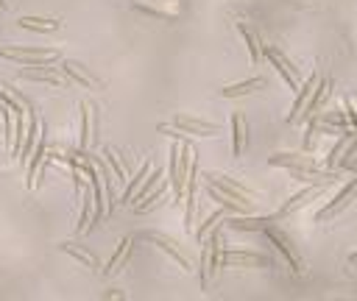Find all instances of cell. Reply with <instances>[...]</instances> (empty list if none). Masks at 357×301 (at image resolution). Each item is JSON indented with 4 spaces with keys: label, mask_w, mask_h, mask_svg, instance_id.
Masks as SVG:
<instances>
[{
    "label": "cell",
    "mask_w": 357,
    "mask_h": 301,
    "mask_svg": "<svg viewBox=\"0 0 357 301\" xmlns=\"http://www.w3.org/2000/svg\"><path fill=\"white\" fill-rule=\"evenodd\" d=\"M103 298H126L123 293H103Z\"/></svg>",
    "instance_id": "obj_33"
},
{
    "label": "cell",
    "mask_w": 357,
    "mask_h": 301,
    "mask_svg": "<svg viewBox=\"0 0 357 301\" xmlns=\"http://www.w3.org/2000/svg\"><path fill=\"white\" fill-rule=\"evenodd\" d=\"M268 162H271L273 167H287V170H318V167H324V164H318V159H315L312 153H307V150L273 153V156H268Z\"/></svg>",
    "instance_id": "obj_13"
},
{
    "label": "cell",
    "mask_w": 357,
    "mask_h": 301,
    "mask_svg": "<svg viewBox=\"0 0 357 301\" xmlns=\"http://www.w3.org/2000/svg\"><path fill=\"white\" fill-rule=\"evenodd\" d=\"M273 220H276V215H237V217H229L223 223L229 229H237V231H262Z\"/></svg>",
    "instance_id": "obj_19"
},
{
    "label": "cell",
    "mask_w": 357,
    "mask_h": 301,
    "mask_svg": "<svg viewBox=\"0 0 357 301\" xmlns=\"http://www.w3.org/2000/svg\"><path fill=\"white\" fill-rule=\"evenodd\" d=\"M340 173L343 170H290V178L301 181V184H315V187H329V184H337L340 181Z\"/></svg>",
    "instance_id": "obj_15"
},
{
    "label": "cell",
    "mask_w": 357,
    "mask_h": 301,
    "mask_svg": "<svg viewBox=\"0 0 357 301\" xmlns=\"http://www.w3.org/2000/svg\"><path fill=\"white\" fill-rule=\"evenodd\" d=\"M17 22H20V28H28V31H45V33L61 28V20H56V17H20Z\"/></svg>",
    "instance_id": "obj_26"
},
{
    "label": "cell",
    "mask_w": 357,
    "mask_h": 301,
    "mask_svg": "<svg viewBox=\"0 0 357 301\" xmlns=\"http://www.w3.org/2000/svg\"><path fill=\"white\" fill-rule=\"evenodd\" d=\"M245 145H248V125L243 120L240 111L231 114V153L234 156H243L245 153Z\"/></svg>",
    "instance_id": "obj_23"
},
{
    "label": "cell",
    "mask_w": 357,
    "mask_h": 301,
    "mask_svg": "<svg viewBox=\"0 0 357 301\" xmlns=\"http://www.w3.org/2000/svg\"><path fill=\"white\" fill-rule=\"evenodd\" d=\"M142 240H148V242H153L159 251H165V254H167V256H170V259H173V262L181 268V270H187V273H190V270H195L192 256H190V254H187L181 245H176V242H173L167 234H159V231H145V234H142Z\"/></svg>",
    "instance_id": "obj_8"
},
{
    "label": "cell",
    "mask_w": 357,
    "mask_h": 301,
    "mask_svg": "<svg viewBox=\"0 0 357 301\" xmlns=\"http://www.w3.org/2000/svg\"><path fill=\"white\" fill-rule=\"evenodd\" d=\"M340 170H346V173H357V156H351V159H346V162L340 164Z\"/></svg>",
    "instance_id": "obj_32"
},
{
    "label": "cell",
    "mask_w": 357,
    "mask_h": 301,
    "mask_svg": "<svg viewBox=\"0 0 357 301\" xmlns=\"http://www.w3.org/2000/svg\"><path fill=\"white\" fill-rule=\"evenodd\" d=\"M237 31H240V36H243V42H245V47H248L251 64H259V61H262V42H259L257 31H254L251 25H245V22H237Z\"/></svg>",
    "instance_id": "obj_24"
},
{
    "label": "cell",
    "mask_w": 357,
    "mask_h": 301,
    "mask_svg": "<svg viewBox=\"0 0 357 301\" xmlns=\"http://www.w3.org/2000/svg\"><path fill=\"white\" fill-rule=\"evenodd\" d=\"M204 184H212L215 190H220L223 195H229V198H234V201H240V203H257V195L251 192V190H245V187H240L231 176H220V173H204Z\"/></svg>",
    "instance_id": "obj_11"
},
{
    "label": "cell",
    "mask_w": 357,
    "mask_h": 301,
    "mask_svg": "<svg viewBox=\"0 0 357 301\" xmlns=\"http://www.w3.org/2000/svg\"><path fill=\"white\" fill-rule=\"evenodd\" d=\"M346 117H349V125L357 128V100L354 98H346Z\"/></svg>",
    "instance_id": "obj_31"
},
{
    "label": "cell",
    "mask_w": 357,
    "mask_h": 301,
    "mask_svg": "<svg viewBox=\"0 0 357 301\" xmlns=\"http://www.w3.org/2000/svg\"><path fill=\"white\" fill-rule=\"evenodd\" d=\"M354 198H357V178L346 181V184L337 190V195H335L332 201H326V203L318 209L315 220H318V223H324V220H332V217H337L343 209H349V206H351V201H354Z\"/></svg>",
    "instance_id": "obj_10"
},
{
    "label": "cell",
    "mask_w": 357,
    "mask_h": 301,
    "mask_svg": "<svg viewBox=\"0 0 357 301\" xmlns=\"http://www.w3.org/2000/svg\"><path fill=\"white\" fill-rule=\"evenodd\" d=\"M262 231L268 234L271 245H273V248H276V251L282 254V259L287 262V268H290V270H293L296 276H304V273H307V262H304V256L298 254V248L293 245V240H290V237H287V234H284L282 229H276L273 223H268V226H265Z\"/></svg>",
    "instance_id": "obj_3"
},
{
    "label": "cell",
    "mask_w": 357,
    "mask_h": 301,
    "mask_svg": "<svg viewBox=\"0 0 357 301\" xmlns=\"http://www.w3.org/2000/svg\"><path fill=\"white\" fill-rule=\"evenodd\" d=\"M195 156L192 145L187 139H181L178 145L170 148V190L176 201H184V190H187V170H190V159Z\"/></svg>",
    "instance_id": "obj_1"
},
{
    "label": "cell",
    "mask_w": 357,
    "mask_h": 301,
    "mask_svg": "<svg viewBox=\"0 0 357 301\" xmlns=\"http://www.w3.org/2000/svg\"><path fill=\"white\" fill-rule=\"evenodd\" d=\"M92 142H95V106L89 100H84L81 103V139H78V148L86 150Z\"/></svg>",
    "instance_id": "obj_22"
},
{
    "label": "cell",
    "mask_w": 357,
    "mask_h": 301,
    "mask_svg": "<svg viewBox=\"0 0 357 301\" xmlns=\"http://www.w3.org/2000/svg\"><path fill=\"white\" fill-rule=\"evenodd\" d=\"M131 242H134L131 237H123V240L117 242V248H114L112 259H109V262L103 265V270H100L106 279H112V276H117V273L123 270V265L128 262V254H131Z\"/></svg>",
    "instance_id": "obj_20"
},
{
    "label": "cell",
    "mask_w": 357,
    "mask_h": 301,
    "mask_svg": "<svg viewBox=\"0 0 357 301\" xmlns=\"http://www.w3.org/2000/svg\"><path fill=\"white\" fill-rule=\"evenodd\" d=\"M170 123H173L178 131H184V134H195V137H218V134L223 131L218 123L195 120V117H187V114H176Z\"/></svg>",
    "instance_id": "obj_14"
},
{
    "label": "cell",
    "mask_w": 357,
    "mask_h": 301,
    "mask_svg": "<svg viewBox=\"0 0 357 301\" xmlns=\"http://www.w3.org/2000/svg\"><path fill=\"white\" fill-rule=\"evenodd\" d=\"M59 70L64 72V78H70V81H75V84H81V86L103 89V81H100L98 75H92L89 70H84L81 64H75V61H61V64H59Z\"/></svg>",
    "instance_id": "obj_17"
},
{
    "label": "cell",
    "mask_w": 357,
    "mask_h": 301,
    "mask_svg": "<svg viewBox=\"0 0 357 301\" xmlns=\"http://www.w3.org/2000/svg\"><path fill=\"white\" fill-rule=\"evenodd\" d=\"M321 190H324V187L307 184L304 190H298L296 195H290V198H287V201H284V203H282V206H279V209L273 212V215H276V220H279V217H284V215H290V212H296V209H301L304 203H310V201H312V198H315V195H318Z\"/></svg>",
    "instance_id": "obj_18"
},
{
    "label": "cell",
    "mask_w": 357,
    "mask_h": 301,
    "mask_svg": "<svg viewBox=\"0 0 357 301\" xmlns=\"http://www.w3.org/2000/svg\"><path fill=\"white\" fill-rule=\"evenodd\" d=\"M262 56L273 64V70L282 75V81H284L293 92L301 86V72H298V67H296V64H293V61H290V59H287L276 45H262Z\"/></svg>",
    "instance_id": "obj_6"
},
{
    "label": "cell",
    "mask_w": 357,
    "mask_h": 301,
    "mask_svg": "<svg viewBox=\"0 0 357 301\" xmlns=\"http://www.w3.org/2000/svg\"><path fill=\"white\" fill-rule=\"evenodd\" d=\"M220 268H271V256L259 251H243V248H220Z\"/></svg>",
    "instance_id": "obj_9"
},
{
    "label": "cell",
    "mask_w": 357,
    "mask_h": 301,
    "mask_svg": "<svg viewBox=\"0 0 357 301\" xmlns=\"http://www.w3.org/2000/svg\"><path fill=\"white\" fill-rule=\"evenodd\" d=\"M262 86H265V78H262V75H251V78L226 84V86L220 89V98H243V95H251V92L262 89Z\"/></svg>",
    "instance_id": "obj_21"
},
{
    "label": "cell",
    "mask_w": 357,
    "mask_h": 301,
    "mask_svg": "<svg viewBox=\"0 0 357 301\" xmlns=\"http://www.w3.org/2000/svg\"><path fill=\"white\" fill-rule=\"evenodd\" d=\"M3 8H6V3H3V0H0V11H3Z\"/></svg>",
    "instance_id": "obj_35"
},
{
    "label": "cell",
    "mask_w": 357,
    "mask_h": 301,
    "mask_svg": "<svg viewBox=\"0 0 357 301\" xmlns=\"http://www.w3.org/2000/svg\"><path fill=\"white\" fill-rule=\"evenodd\" d=\"M47 150H45V128L39 125V134H36V142H33V148H31V156H28V173H25V187L28 190H33L36 184H39V173H42V167H45V162H47Z\"/></svg>",
    "instance_id": "obj_12"
},
{
    "label": "cell",
    "mask_w": 357,
    "mask_h": 301,
    "mask_svg": "<svg viewBox=\"0 0 357 301\" xmlns=\"http://www.w3.org/2000/svg\"><path fill=\"white\" fill-rule=\"evenodd\" d=\"M351 156H357V128L340 131L337 142L332 145V150H329L326 159H324V170H340V164H343L346 159H351Z\"/></svg>",
    "instance_id": "obj_5"
},
{
    "label": "cell",
    "mask_w": 357,
    "mask_h": 301,
    "mask_svg": "<svg viewBox=\"0 0 357 301\" xmlns=\"http://www.w3.org/2000/svg\"><path fill=\"white\" fill-rule=\"evenodd\" d=\"M100 156H103V162H106V167L112 170V176H114V181H126V176H128V173H126V167H123V162H120V156H117V153H114L112 148H103V153H100Z\"/></svg>",
    "instance_id": "obj_28"
},
{
    "label": "cell",
    "mask_w": 357,
    "mask_h": 301,
    "mask_svg": "<svg viewBox=\"0 0 357 301\" xmlns=\"http://www.w3.org/2000/svg\"><path fill=\"white\" fill-rule=\"evenodd\" d=\"M349 265H357V248L349 254Z\"/></svg>",
    "instance_id": "obj_34"
},
{
    "label": "cell",
    "mask_w": 357,
    "mask_h": 301,
    "mask_svg": "<svg viewBox=\"0 0 357 301\" xmlns=\"http://www.w3.org/2000/svg\"><path fill=\"white\" fill-rule=\"evenodd\" d=\"M318 81H321V72H312V75H310V78L296 89L293 106H290V111H287V117H284L290 125H296V123H304V120H307V106H310V100H312V95H315Z\"/></svg>",
    "instance_id": "obj_7"
},
{
    "label": "cell",
    "mask_w": 357,
    "mask_h": 301,
    "mask_svg": "<svg viewBox=\"0 0 357 301\" xmlns=\"http://www.w3.org/2000/svg\"><path fill=\"white\" fill-rule=\"evenodd\" d=\"M134 8H137V11H145V14H151V17H159V20H173V11H165V8H159V6L134 3Z\"/></svg>",
    "instance_id": "obj_29"
},
{
    "label": "cell",
    "mask_w": 357,
    "mask_h": 301,
    "mask_svg": "<svg viewBox=\"0 0 357 301\" xmlns=\"http://www.w3.org/2000/svg\"><path fill=\"white\" fill-rule=\"evenodd\" d=\"M0 56L3 59H11V61H20L22 67L28 70H47L53 67V61H59V50H45V47H0Z\"/></svg>",
    "instance_id": "obj_2"
},
{
    "label": "cell",
    "mask_w": 357,
    "mask_h": 301,
    "mask_svg": "<svg viewBox=\"0 0 357 301\" xmlns=\"http://www.w3.org/2000/svg\"><path fill=\"white\" fill-rule=\"evenodd\" d=\"M153 167H156V164H153L151 159H145V162H142V167L137 170V176H134V178H131L128 184H126V192H123V201H126V203H131V198H134V192L139 190V184L145 181V176H148V173H151Z\"/></svg>",
    "instance_id": "obj_27"
},
{
    "label": "cell",
    "mask_w": 357,
    "mask_h": 301,
    "mask_svg": "<svg viewBox=\"0 0 357 301\" xmlns=\"http://www.w3.org/2000/svg\"><path fill=\"white\" fill-rule=\"evenodd\" d=\"M59 251H64V254H70V256H75L81 265H86L89 270H103V265H100V259L92 254V251H86V248H81L78 242H61L59 245Z\"/></svg>",
    "instance_id": "obj_25"
},
{
    "label": "cell",
    "mask_w": 357,
    "mask_h": 301,
    "mask_svg": "<svg viewBox=\"0 0 357 301\" xmlns=\"http://www.w3.org/2000/svg\"><path fill=\"white\" fill-rule=\"evenodd\" d=\"M218 268H220V226H212L209 234L204 237V248H201V287H206L212 281Z\"/></svg>",
    "instance_id": "obj_4"
},
{
    "label": "cell",
    "mask_w": 357,
    "mask_h": 301,
    "mask_svg": "<svg viewBox=\"0 0 357 301\" xmlns=\"http://www.w3.org/2000/svg\"><path fill=\"white\" fill-rule=\"evenodd\" d=\"M92 217H95V187H92V181H86V187L81 190V215H78L75 231L78 234H86L92 229Z\"/></svg>",
    "instance_id": "obj_16"
},
{
    "label": "cell",
    "mask_w": 357,
    "mask_h": 301,
    "mask_svg": "<svg viewBox=\"0 0 357 301\" xmlns=\"http://www.w3.org/2000/svg\"><path fill=\"white\" fill-rule=\"evenodd\" d=\"M220 217H223V212H212V215H209V217H206V220L198 226L195 237H198V240H204V237L209 234V229H212V226H218V220H220Z\"/></svg>",
    "instance_id": "obj_30"
}]
</instances>
